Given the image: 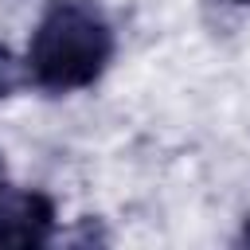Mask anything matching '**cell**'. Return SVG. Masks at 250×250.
Masks as SVG:
<instances>
[{
  "label": "cell",
  "mask_w": 250,
  "mask_h": 250,
  "mask_svg": "<svg viewBox=\"0 0 250 250\" xmlns=\"http://www.w3.org/2000/svg\"><path fill=\"white\" fill-rule=\"evenodd\" d=\"M113 59V27L94 0H51L27 43V82L47 94L94 86Z\"/></svg>",
  "instance_id": "cell-1"
},
{
  "label": "cell",
  "mask_w": 250,
  "mask_h": 250,
  "mask_svg": "<svg viewBox=\"0 0 250 250\" xmlns=\"http://www.w3.org/2000/svg\"><path fill=\"white\" fill-rule=\"evenodd\" d=\"M55 203L43 191H0V246H47Z\"/></svg>",
  "instance_id": "cell-2"
},
{
  "label": "cell",
  "mask_w": 250,
  "mask_h": 250,
  "mask_svg": "<svg viewBox=\"0 0 250 250\" xmlns=\"http://www.w3.org/2000/svg\"><path fill=\"white\" fill-rule=\"evenodd\" d=\"M23 78H27V70H20V62L12 59V51L0 43V98H8Z\"/></svg>",
  "instance_id": "cell-3"
},
{
  "label": "cell",
  "mask_w": 250,
  "mask_h": 250,
  "mask_svg": "<svg viewBox=\"0 0 250 250\" xmlns=\"http://www.w3.org/2000/svg\"><path fill=\"white\" fill-rule=\"evenodd\" d=\"M0 191H4V164H0Z\"/></svg>",
  "instance_id": "cell-4"
},
{
  "label": "cell",
  "mask_w": 250,
  "mask_h": 250,
  "mask_svg": "<svg viewBox=\"0 0 250 250\" xmlns=\"http://www.w3.org/2000/svg\"><path fill=\"white\" fill-rule=\"evenodd\" d=\"M234 4H250V0H234Z\"/></svg>",
  "instance_id": "cell-5"
}]
</instances>
